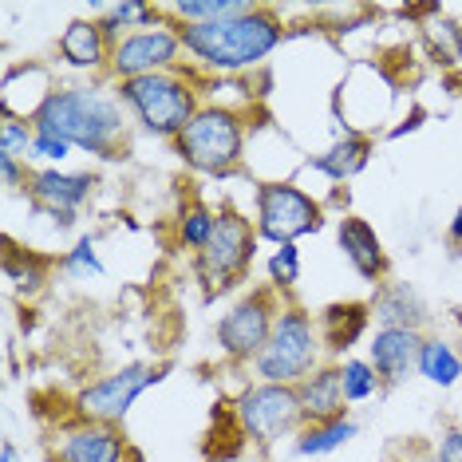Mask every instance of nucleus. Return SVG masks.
Segmentation results:
<instances>
[{"label": "nucleus", "mask_w": 462, "mask_h": 462, "mask_svg": "<svg viewBox=\"0 0 462 462\" xmlns=\"http://www.w3.org/2000/svg\"><path fill=\"white\" fill-rule=\"evenodd\" d=\"M174 151L198 174L226 178L237 171L245 154V123L229 107H202L190 127L174 139Z\"/></svg>", "instance_id": "obj_4"}, {"label": "nucleus", "mask_w": 462, "mask_h": 462, "mask_svg": "<svg viewBox=\"0 0 462 462\" xmlns=\"http://www.w3.org/2000/svg\"><path fill=\"white\" fill-rule=\"evenodd\" d=\"M182 51H190L209 71H245L269 60L285 40L281 16L265 5H254L249 13L214 20V24H174Z\"/></svg>", "instance_id": "obj_2"}, {"label": "nucleus", "mask_w": 462, "mask_h": 462, "mask_svg": "<svg viewBox=\"0 0 462 462\" xmlns=\"http://www.w3.org/2000/svg\"><path fill=\"white\" fill-rule=\"evenodd\" d=\"M0 174H5V186H8V190H16L20 182L28 186V178H32V174L24 171V166H20V159H0Z\"/></svg>", "instance_id": "obj_31"}, {"label": "nucleus", "mask_w": 462, "mask_h": 462, "mask_svg": "<svg viewBox=\"0 0 462 462\" xmlns=\"http://www.w3.org/2000/svg\"><path fill=\"white\" fill-rule=\"evenodd\" d=\"M450 241H462V206L455 209V217H450Z\"/></svg>", "instance_id": "obj_33"}, {"label": "nucleus", "mask_w": 462, "mask_h": 462, "mask_svg": "<svg viewBox=\"0 0 462 462\" xmlns=\"http://www.w3.org/2000/svg\"><path fill=\"white\" fill-rule=\"evenodd\" d=\"M60 56L79 71H96L103 64H111V40L103 32L99 20H71L60 36Z\"/></svg>", "instance_id": "obj_18"}, {"label": "nucleus", "mask_w": 462, "mask_h": 462, "mask_svg": "<svg viewBox=\"0 0 462 462\" xmlns=\"http://www.w3.org/2000/svg\"><path fill=\"white\" fill-rule=\"evenodd\" d=\"M324 226L320 202L292 182H261L257 186V234L273 245H297V237L317 234Z\"/></svg>", "instance_id": "obj_8"}, {"label": "nucleus", "mask_w": 462, "mask_h": 462, "mask_svg": "<svg viewBox=\"0 0 462 462\" xmlns=\"http://www.w3.org/2000/svg\"><path fill=\"white\" fill-rule=\"evenodd\" d=\"M249 0H178L166 13H174L182 24H214V20H229V16H241L249 13Z\"/></svg>", "instance_id": "obj_23"}, {"label": "nucleus", "mask_w": 462, "mask_h": 462, "mask_svg": "<svg viewBox=\"0 0 462 462\" xmlns=\"http://www.w3.org/2000/svg\"><path fill=\"white\" fill-rule=\"evenodd\" d=\"M0 462H20V455H16V443H0Z\"/></svg>", "instance_id": "obj_32"}, {"label": "nucleus", "mask_w": 462, "mask_h": 462, "mask_svg": "<svg viewBox=\"0 0 462 462\" xmlns=\"http://www.w3.org/2000/svg\"><path fill=\"white\" fill-rule=\"evenodd\" d=\"M214 226H217V214H214V209H206L202 202H194L190 209H182V217H178V237H182L186 249L202 254L206 241L214 237Z\"/></svg>", "instance_id": "obj_24"}, {"label": "nucleus", "mask_w": 462, "mask_h": 462, "mask_svg": "<svg viewBox=\"0 0 462 462\" xmlns=\"http://www.w3.org/2000/svg\"><path fill=\"white\" fill-rule=\"evenodd\" d=\"M71 151H76V146L51 139V134H36V143H32V154H36V159H48V162H64Z\"/></svg>", "instance_id": "obj_29"}, {"label": "nucleus", "mask_w": 462, "mask_h": 462, "mask_svg": "<svg viewBox=\"0 0 462 462\" xmlns=\"http://www.w3.org/2000/svg\"><path fill=\"white\" fill-rule=\"evenodd\" d=\"M340 372H344V399L348 403H364V399H372L383 387V380L375 375V367L367 360H344Z\"/></svg>", "instance_id": "obj_25"}, {"label": "nucleus", "mask_w": 462, "mask_h": 462, "mask_svg": "<svg viewBox=\"0 0 462 462\" xmlns=\"http://www.w3.org/2000/svg\"><path fill=\"white\" fill-rule=\"evenodd\" d=\"M182 56V40L171 28H143V32L123 36L111 48V76L115 79H139L154 71H171Z\"/></svg>", "instance_id": "obj_11"}, {"label": "nucleus", "mask_w": 462, "mask_h": 462, "mask_svg": "<svg viewBox=\"0 0 462 462\" xmlns=\"http://www.w3.org/2000/svg\"><path fill=\"white\" fill-rule=\"evenodd\" d=\"M166 367H151V364H127L119 372L103 375L99 383L83 387L76 407L83 415V423H107V427H119L123 419L131 415L134 399H139L146 387H154L162 380Z\"/></svg>", "instance_id": "obj_10"}, {"label": "nucleus", "mask_w": 462, "mask_h": 462, "mask_svg": "<svg viewBox=\"0 0 462 462\" xmlns=\"http://www.w3.org/2000/svg\"><path fill=\"white\" fill-rule=\"evenodd\" d=\"M415 372L423 375L427 383H435V387H455L458 375H462V356L450 348L443 336H423Z\"/></svg>", "instance_id": "obj_21"}, {"label": "nucleus", "mask_w": 462, "mask_h": 462, "mask_svg": "<svg viewBox=\"0 0 462 462\" xmlns=\"http://www.w3.org/2000/svg\"><path fill=\"white\" fill-rule=\"evenodd\" d=\"M372 312H375V320H380V328H411V332H419L427 324V304L411 285H407V281H383V285L375 289Z\"/></svg>", "instance_id": "obj_17"}, {"label": "nucleus", "mask_w": 462, "mask_h": 462, "mask_svg": "<svg viewBox=\"0 0 462 462\" xmlns=\"http://www.w3.org/2000/svg\"><path fill=\"white\" fill-rule=\"evenodd\" d=\"M435 462H462V430L458 427L443 430V439H439V447H435Z\"/></svg>", "instance_id": "obj_30"}, {"label": "nucleus", "mask_w": 462, "mask_h": 462, "mask_svg": "<svg viewBox=\"0 0 462 462\" xmlns=\"http://www.w3.org/2000/svg\"><path fill=\"white\" fill-rule=\"evenodd\" d=\"M257 226H249V217H241L237 209H217V226H214V237L206 241L202 254H194V273L202 281L206 297L214 292H226L234 289L241 277L249 273L257 257Z\"/></svg>", "instance_id": "obj_6"}, {"label": "nucleus", "mask_w": 462, "mask_h": 462, "mask_svg": "<svg viewBox=\"0 0 462 462\" xmlns=\"http://www.w3.org/2000/svg\"><path fill=\"white\" fill-rule=\"evenodd\" d=\"M131 462H143V458H139V455H131Z\"/></svg>", "instance_id": "obj_34"}, {"label": "nucleus", "mask_w": 462, "mask_h": 462, "mask_svg": "<svg viewBox=\"0 0 462 462\" xmlns=\"http://www.w3.org/2000/svg\"><path fill=\"white\" fill-rule=\"evenodd\" d=\"M317 356H320V332L312 324V312L297 309V304H285L269 344L254 360V372L261 383L297 387L300 380H309L317 372Z\"/></svg>", "instance_id": "obj_5"}, {"label": "nucleus", "mask_w": 462, "mask_h": 462, "mask_svg": "<svg viewBox=\"0 0 462 462\" xmlns=\"http://www.w3.org/2000/svg\"><path fill=\"white\" fill-rule=\"evenodd\" d=\"M367 162H372V139H367V134H344L320 159H312V171H320L324 178H332V182H348Z\"/></svg>", "instance_id": "obj_20"}, {"label": "nucleus", "mask_w": 462, "mask_h": 462, "mask_svg": "<svg viewBox=\"0 0 462 462\" xmlns=\"http://www.w3.org/2000/svg\"><path fill=\"white\" fill-rule=\"evenodd\" d=\"M300 281V254L297 245H277V254L269 257V285L277 292L292 289Z\"/></svg>", "instance_id": "obj_27"}, {"label": "nucleus", "mask_w": 462, "mask_h": 462, "mask_svg": "<svg viewBox=\"0 0 462 462\" xmlns=\"http://www.w3.org/2000/svg\"><path fill=\"white\" fill-rule=\"evenodd\" d=\"M336 241H340V254L348 257V265L360 273V281L380 289L387 281V273H392V261H387V249L380 234H375V226L367 222V217H340V226H336Z\"/></svg>", "instance_id": "obj_13"}, {"label": "nucleus", "mask_w": 462, "mask_h": 462, "mask_svg": "<svg viewBox=\"0 0 462 462\" xmlns=\"http://www.w3.org/2000/svg\"><path fill=\"white\" fill-rule=\"evenodd\" d=\"M281 312H285V304L277 300V289L273 285L249 289L245 297L217 320V348L226 352V360H234V364L257 360L261 348L269 344L273 328H277Z\"/></svg>", "instance_id": "obj_7"}, {"label": "nucleus", "mask_w": 462, "mask_h": 462, "mask_svg": "<svg viewBox=\"0 0 462 462\" xmlns=\"http://www.w3.org/2000/svg\"><path fill=\"white\" fill-rule=\"evenodd\" d=\"M356 435H360V427H356L348 415L332 419V423H304L297 435V455H304V458L332 455V450H340L344 443H352Z\"/></svg>", "instance_id": "obj_22"}, {"label": "nucleus", "mask_w": 462, "mask_h": 462, "mask_svg": "<svg viewBox=\"0 0 462 462\" xmlns=\"http://www.w3.org/2000/svg\"><path fill=\"white\" fill-rule=\"evenodd\" d=\"M32 143H36V127L24 119H8L0 115V159H32Z\"/></svg>", "instance_id": "obj_26"}, {"label": "nucleus", "mask_w": 462, "mask_h": 462, "mask_svg": "<svg viewBox=\"0 0 462 462\" xmlns=\"http://www.w3.org/2000/svg\"><path fill=\"white\" fill-rule=\"evenodd\" d=\"M367 320H372V304L360 300H344V304H328L320 312V348L332 356H344L356 340L367 332Z\"/></svg>", "instance_id": "obj_19"}, {"label": "nucleus", "mask_w": 462, "mask_h": 462, "mask_svg": "<svg viewBox=\"0 0 462 462\" xmlns=\"http://www.w3.org/2000/svg\"><path fill=\"white\" fill-rule=\"evenodd\" d=\"M56 462H127V439L107 423H79L64 435Z\"/></svg>", "instance_id": "obj_16"}, {"label": "nucleus", "mask_w": 462, "mask_h": 462, "mask_svg": "<svg viewBox=\"0 0 462 462\" xmlns=\"http://www.w3.org/2000/svg\"><path fill=\"white\" fill-rule=\"evenodd\" d=\"M36 134L79 146L99 159H123L127 146V119H123V99L107 96L99 88H60L40 115L32 119Z\"/></svg>", "instance_id": "obj_1"}, {"label": "nucleus", "mask_w": 462, "mask_h": 462, "mask_svg": "<svg viewBox=\"0 0 462 462\" xmlns=\"http://www.w3.org/2000/svg\"><path fill=\"white\" fill-rule=\"evenodd\" d=\"M297 395H300V411H304V423H332V419H344L348 411V399H344V372L340 364H324L309 380L297 383Z\"/></svg>", "instance_id": "obj_15"}, {"label": "nucleus", "mask_w": 462, "mask_h": 462, "mask_svg": "<svg viewBox=\"0 0 462 462\" xmlns=\"http://www.w3.org/2000/svg\"><path fill=\"white\" fill-rule=\"evenodd\" d=\"M119 99L131 107L139 127L146 134H159V139H178L194 123V115L202 111L194 83L178 76V71H154V76L123 79Z\"/></svg>", "instance_id": "obj_3"}, {"label": "nucleus", "mask_w": 462, "mask_h": 462, "mask_svg": "<svg viewBox=\"0 0 462 462\" xmlns=\"http://www.w3.org/2000/svg\"><path fill=\"white\" fill-rule=\"evenodd\" d=\"M64 269L76 273V277H103V261L96 257V245L91 241H79L76 249L64 257Z\"/></svg>", "instance_id": "obj_28"}, {"label": "nucleus", "mask_w": 462, "mask_h": 462, "mask_svg": "<svg viewBox=\"0 0 462 462\" xmlns=\"http://www.w3.org/2000/svg\"><path fill=\"white\" fill-rule=\"evenodd\" d=\"M91 190H96V174H68V171H56V166L36 171L28 178V198L40 209H48L60 226L76 222V209L88 202Z\"/></svg>", "instance_id": "obj_12"}, {"label": "nucleus", "mask_w": 462, "mask_h": 462, "mask_svg": "<svg viewBox=\"0 0 462 462\" xmlns=\"http://www.w3.org/2000/svg\"><path fill=\"white\" fill-rule=\"evenodd\" d=\"M419 344H423V336L411 328H375V336L367 340V364L375 367L383 387H399L415 372Z\"/></svg>", "instance_id": "obj_14"}, {"label": "nucleus", "mask_w": 462, "mask_h": 462, "mask_svg": "<svg viewBox=\"0 0 462 462\" xmlns=\"http://www.w3.org/2000/svg\"><path fill=\"white\" fill-rule=\"evenodd\" d=\"M237 423L254 443L269 447L285 435H300L304 411H300V395L297 387L285 383H257L237 399Z\"/></svg>", "instance_id": "obj_9"}]
</instances>
